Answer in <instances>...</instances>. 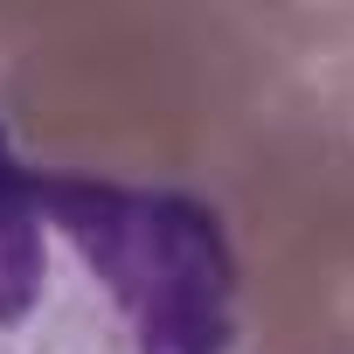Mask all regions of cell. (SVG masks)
I'll list each match as a JSON object with an SVG mask.
<instances>
[{
  "label": "cell",
  "mask_w": 354,
  "mask_h": 354,
  "mask_svg": "<svg viewBox=\"0 0 354 354\" xmlns=\"http://www.w3.org/2000/svg\"><path fill=\"white\" fill-rule=\"evenodd\" d=\"M42 216L118 292L139 354H223L230 257L209 209L111 181H42Z\"/></svg>",
  "instance_id": "1"
},
{
  "label": "cell",
  "mask_w": 354,
  "mask_h": 354,
  "mask_svg": "<svg viewBox=\"0 0 354 354\" xmlns=\"http://www.w3.org/2000/svg\"><path fill=\"white\" fill-rule=\"evenodd\" d=\"M35 278H42V181H28L0 139V326L28 313Z\"/></svg>",
  "instance_id": "2"
}]
</instances>
